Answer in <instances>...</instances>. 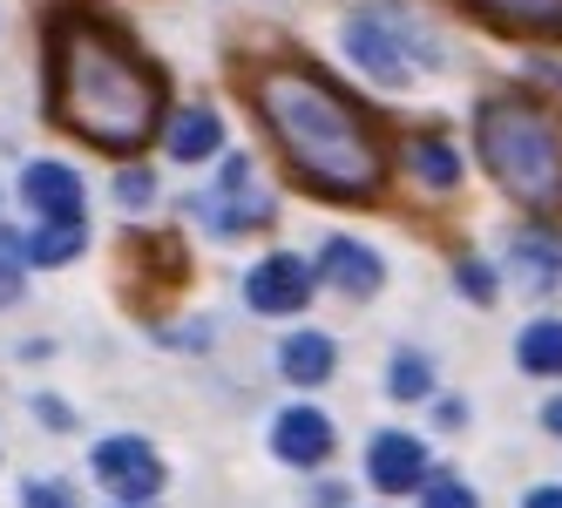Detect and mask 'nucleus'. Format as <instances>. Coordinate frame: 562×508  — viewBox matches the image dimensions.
Wrapping results in <instances>:
<instances>
[{"instance_id": "f257e3e1", "label": "nucleus", "mask_w": 562, "mask_h": 508, "mask_svg": "<svg viewBox=\"0 0 562 508\" xmlns=\"http://www.w3.org/2000/svg\"><path fill=\"white\" fill-rule=\"evenodd\" d=\"M48 95L61 129H75L95 149H143L156 115H164V89L156 75L115 42L109 27L68 14L55 21V42H48Z\"/></svg>"}, {"instance_id": "f03ea898", "label": "nucleus", "mask_w": 562, "mask_h": 508, "mask_svg": "<svg viewBox=\"0 0 562 508\" xmlns=\"http://www.w3.org/2000/svg\"><path fill=\"white\" fill-rule=\"evenodd\" d=\"M258 109L278 136V149L292 156V170L326 190V197H373L386 177V156L373 129L352 115L346 95H333L305 68H265L258 75Z\"/></svg>"}, {"instance_id": "7ed1b4c3", "label": "nucleus", "mask_w": 562, "mask_h": 508, "mask_svg": "<svg viewBox=\"0 0 562 508\" xmlns=\"http://www.w3.org/2000/svg\"><path fill=\"white\" fill-rule=\"evenodd\" d=\"M474 149L508 197L562 211V115L529 95H488L474 109Z\"/></svg>"}, {"instance_id": "20e7f679", "label": "nucleus", "mask_w": 562, "mask_h": 508, "mask_svg": "<svg viewBox=\"0 0 562 508\" xmlns=\"http://www.w3.org/2000/svg\"><path fill=\"white\" fill-rule=\"evenodd\" d=\"M346 55L359 61V75L380 89H407L414 75L434 61L427 48V27L414 14H400V8H367V14H352L346 21Z\"/></svg>"}, {"instance_id": "39448f33", "label": "nucleus", "mask_w": 562, "mask_h": 508, "mask_svg": "<svg viewBox=\"0 0 562 508\" xmlns=\"http://www.w3.org/2000/svg\"><path fill=\"white\" fill-rule=\"evenodd\" d=\"M312 285H318V271H312L299 251H271V258L251 264L245 298H251V312H305Z\"/></svg>"}, {"instance_id": "423d86ee", "label": "nucleus", "mask_w": 562, "mask_h": 508, "mask_svg": "<svg viewBox=\"0 0 562 508\" xmlns=\"http://www.w3.org/2000/svg\"><path fill=\"white\" fill-rule=\"evenodd\" d=\"M95 482H102V488H115V495H130V501H149L156 488H164V461H156V448H149V441L115 434V441H102V448H95Z\"/></svg>"}, {"instance_id": "0eeeda50", "label": "nucleus", "mask_w": 562, "mask_h": 508, "mask_svg": "<svg viewBox=\"0 0 562 508\" xmlns=\"http://www.w3.org/2000/svg\"><path fill=\"white\" fill-rule=\"evenodd\" d=\"M21 197H27L34 224L82 217V177H75L68 163H27V170H21Z\"/></svg>"}, {"instance_id": "6e6552de", "label": "nucleus", "mask_w": 562, "mask_h": 508, "mask_svg": "<svg viewBox=\"0 0 562 508\" xmlns=\"http://www.w3.org/2000/svg\"><path fill=\"white\" fill-rule=\"evenodd\" d=\"M271 448H278V461H292V467H318L333 454V420L318 407H285L271 420Z\"/></svg>"}, {"instance_id": "1a4fd4ad", "label": "nucleus", "mask_w": 562, "mask_h": 508, "mask_svg": "<svg viewBox=\"0 0 562 508\" xmlns=\"http://www.w3.org/2000/svg\"><path fill=\"white\" fill-rule=\"evenodd\" d=\"M367 482L386 495H407L414 482H427V448L414 434H373L367 448Z\"/></svg>"}, {"instance_id": "9d476101", "label": "nucleus", "mask_w": 562, "mask_h": 508, "mask_svg": "<svg viewBox=\"0 0 562 508\" xmlns=\"http://www.w3.org/2000/svg\"><path fill=\"white\" fill-rule=\"evenodd\" d=\"M164 143H170V156H177V163H211V156L224 149V123H217V109H211V102L177 109Z\"/></svg>"}, {"instance_id": "9b49d317", "label": "nucleus", "mask_w": 562, "mask_h": 508, "mask_svg": "<svg viewBox=\"0 0 562 508\" xmlns=\"http://www.w3.org/2000/svg\"><path fill=\"white\" fill-rule=\"evenodd\" d=\"M468 8L508 34H562V0H468Z\"/></svg>"}, {"instance_id": "f8f14e48", "label": "nucleus", "mask_w": 562, "mask_h": 508, "mask_svg": "<svg viewBox=\"0 0 562 508\" xmlns=\"http://www.w3.org/2000/svg\"><path fill=\"white\" fill-rule=\"evenodd\" d=\"M326 279H333L346 298H367V292H380V279H386V271H380V258H373L367 245L333 238V245H326Z\"/></svg>"}, {"instance_id": "ddd939ff", "label": "nucleus", "mask_w": 562, "mask_h": 508, "mask_svg": "<svg viewBox=\"0 0 562 508\" xmlns=\"http://www.w3.org/2000/svg\"><path fill=\"white\" fill-rule=\"evenodd\" d=\"M27 264H68V258H82L89 251V217H55V224H34L27 238H21Z\"/></svg>"}, {"instance_id": "4468645a", "label": "nucleus", "mask_w": 562, "mask_h": 508, "mask_svg": "<svg viewBox=\"0 0 562 508\" xmlns=\"http://www.w3.org/2000/svg\"><path fill=\"white\" fill-rule=\"evenodd\" d=\"M508 258H515V279L529 285V292H542V285L562 279V238H549V230H521Z\"/></svg>"}, {"instance_id": "2eb2a0df", "label": "nucleus", "mask_w": 562, "mask_h": 508, "mask_svg": "<svg viewBox=\"0 0 562 508\" xmlns=\"http://www.w3.org/2000/svg\"><path fill=\"white\" fill-rule=\"evenodd\" d=\"M515 360H521V373H536V380H562V319H536V326H521Z\"/></svg>"}, {"instance_id": "dca6fc26", "label": "nucleus", "mask_w": 562, "mask_h": 508, "mask_svg": "<svg viewBox=\"0 0 562 508\" xmlns=\"http://www.w3.org/2000/svg\"><path fill=\"white\" fill-rule=\"evenodd\" d=\"M278 360H285V380L318 386V380H333V339H326V332H292Z\"/></svg>"}, {"instance_id": "f3484780", "label": "nucleus", "mask_w": 562, "mask_h": 508, "mask_svg": "<svg viewBox=\"0 0 562 508\" xmlns=\"http://www.w3.org/2000/svg\"><path fill=\"white\" fill-rule=\"evenodd\" d=\"M407 163H414V177H420L427 190H454V183H461V156H454L448 143H434V136L407 149Z\"/></svg>"}, {"instance_id": "a211bd4d", "label": "nucleus", "mask_w": 562, "mask_h": 508, "mask_svg": "<svg viewBox=\"0 0 562 508\" xmlns=\"http://www.w3.org/2000/svg\"><path fill=\"white\" fill-rule=\"evenodd\" d=\"M386 386H393V400H420L427 386H434V373H427V360H420V353H393Z\"/></svg>"}, {"instance_id": "6ab92c4d", "label": "nucleus", "mask_w": 562, "mask_h": 508, "mask_svg": "<svg viewBox=\"0 0 562 508\" xmlns=\"http://www.w3.org/2000/svg\"><path fill=\"white\" fill-rule=\"evenodd\" d=\"M420 508H481V501H474L468 482H448V475H440V482H427V501H420Z\"/></svg>"}, {"instance_id": "aec40b11", "label": "nucleus", "mask_w": 562, "mask_h": 508, "mask_svg": "<svg viewBox=\"0 0 562 508\" xmlns=\"http://www.w3.org/2000/svg\"><path fill=\"white\" fill-rule=\"evenodd\" d=\"M21 264H27V251L0 238V305H14V292H21Z\"/></svg>"}, {"instance_id": "412c9836", "label": "nucleus", "mask_w": 562, "mask_h": 508, "mask_svg": "<svg viewBox=\"0 0 562 508\" xmlns=\"http://www.w3.org/2000/svg\"><path fill=\"white\" fill-rule=\"evenodd\" d=\"M115 197H123L130 211H143V204L156 197V177H149V170H123V177H115Z\"/></svg>"}, {"instance_id": "4be33fe9", "label": "nucleus", "mask_w": 562, "mask_h": 508, "mask_svg": "<svg viewBox=\"0 0 562 508\" xmlns=\"http://www.w3.org/2000/svg\"><path fill=\"white\" fill-rule=\"evenodd\" d=\"M454 285H461L468 298H481V305H488V298H495V271H488V264H474V258H468V264L454 271Z\"/></svg>"}, {"instance_id": "5701e85b", "label": "nucleus", "mask_w": 562, "mask_h": 508, "mask_svg": "<svg viewBox=\"0 0 562 508\" xmlns=\"http://www.w3.org/2000/svg\"><path fill=\"white\" fill-rule=\"evenodd\" d=\"M21 508H75V501H68V488H55V482H27V488H21Z\"/></svg>"}, {"instance_id": "b1692460", "label": "nucleus", "mask_w": 562, "mask_h": 508, "mask_svg": "<svg viewBox=\"0 0 562 508\" xmlns=\"http://www.w3.org/2000/svg\"><path fill=\"white\" fill-rule=\"evenodd\" d=\"M521 508H562V488H536V495L521 501Z\"/></svg>"}, {"instance_id": "393cba45", "label": "nucleus", "mask_w": 562, "mask_h": 508, "mask_svg": "<svg viewBox=\"0 0 562 508\" xmlns=\"http://www.w3.org/2000/svg\"><path fill=\"white\" fill-rule=\"evenodd\" d=\"M542 420H549V434H562V400H549V414H542Z\"/></svg>"}]
</instances>
